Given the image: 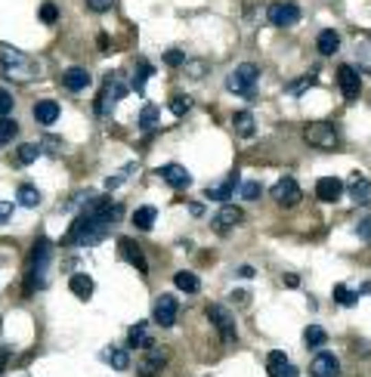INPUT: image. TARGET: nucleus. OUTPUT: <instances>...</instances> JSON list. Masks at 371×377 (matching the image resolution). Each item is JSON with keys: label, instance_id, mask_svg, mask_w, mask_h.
<instances>
[{"label": "nucleus", "instance_id": "nucleus-1", "mask_svg": "<svg viewBox=\"0 0 371 377\" xmlns=\"http://www.w3.org/2000/svg\"><path fill=\"white\" fill-rule=\"evenodd\" d=\"M117 214H121V204H115L111 198L87 195L84 210H80V214L74 216V222L68 226L65 241H62V244H68V247H87V244H96V241H102Z\"/></svg>", "mask_w": 371, "mask_h": 377}, {"label": "nucleus", "instance_id": "nucleus-2", "mask_svg": "<svg viewBox=\"0 0 371 377\" xmlns=\"http://www.w3.org/2000/svg\"><path fill=\"white\" fill-rule=\"evenodd\" d=\"M49 260H53V244H49V238H37L28 253V266H25V297H31L37 288H47Z\"/></svg>", "mask_w": 371, "mask_h": 377}, {"label": "nucleus", "instance_id": "nucleus-3", "mask_svg": "<svg viewBox=\"0 0 371 377\" xmlns=\"http://www.w3.org/2000/svg\"><path fill=\"white\" fill-rule=\"evenodd\" d=\"M0 68H3L6 78H16V80L34 78V62L19 47H12V43H0Z\"/></svg>", "mask_w": 371, "mask_h": 377}, {"label": "nucleus", "instance_id": "nucleus-4", "mask_svg": "<svg viewBox=\"0 0 371 377\" xmlns=\"http://www.w3.org/2000/svg\"><path fill=\"white\" fill-rule=\"evenodd\" d=\"M124 93H127V80H124L117 71L105 74V84H102V90H99V99H96V111H99L102 117L111 115V108H115V105L124 99Z\"/></svg>", "mask_w": 371, "mask_h": 377}, {"label": "nucleus", "instance_id": "nucleus-5", "mask_svg": "<svg viewBox=\"0 0 371 377\" xmlns=\"http://www.w3.org/2000/svg\"><path fill=\"white\" fill-rule=\"evenodd\" d=\"M207 319L214 321V328L220 331V337H223V343H235L238 340V328H235V315L229 312L226 306H220V303H210L207 309Z\"/></svg>", "mask_w": 371, "mask_h": 377}, {"label": "nucleus", "instance_id": "nucleus-6", "mask_svg": "<svg viewBox=\"0 0 371 377\" xmlns=\"http://www.w3.org/2000/svg\"><path fill=\"white\" fill-rule=\"evenodd\" d=\"M257 78H260V68L254 65V62H241V65H235L232 74L226 78V87L232 93H251L254 84H257Z\"/></svg>", "mask_w": 371, "mask_h": 377}, {"label": "nucleus", "instance_id": "nucleus-7", "mask_svg": "<svg viewBox=\"0 0 371 377\" xmlns=\"http://www.w3.org/2000/svg\"><path fill=\"white\" fill-rule=\"evenodd\" d=\"M303 136H306V142L309 146H315V148H334V142H337V130H334V124H325V121L306 124V127H303Z\"/></svg>", "mask_w": 371, "mask_h": 377}, {"label": "nucleus", "instance_id": "nucleus-8", "mask_svg": "<svg viewBox=\"0 0 371 377\" xmlns=\"http://www.w3.org/2000/svg\"><path fill=\"white\" fill-rule=\"evenodd\" d=\"M177 315H179V300L173 294H161L158 300H155V309H152L155 325L173 328V325H177Z\"/></svg>", "mask_w": 371, "mask_h": 377}, {"label": "nucleus", "instance_id": "nucleus-9", "mask_svg": "<svg viewBox=\"0 0 371 377\" xmlns=\"http://www.w3.org/2000/svg\"><path fill=\"white\" fill-rule=\"evenodd\" d=\"M272 198H276V204H282V207H294V204H300L303 192H300V185H297L294 176H282L276 185H272Z\"/></svg>", "mask_w": 371, "mask_h": 377}, {"label": "nucleus", "instance_id": "nucleus-10", "mask_svg": "<svg viewBox=\"0 0 371 377\" xmlns=\"http://www.w3.org/2000/svg\"><path fill=\"white\" fill-rule=\"evenodd\" d=\"M266 16H269V25H276V28H291V25L300 22V6L297 3H272L269 10H266Z\"/></svg>", "mask_w": 371, "mask_h": 377}, {"label": "nucleus", "instance_id": "nucleus-11", "mask_svg": "<svg viewBox=\"0 0 371 377\" xmlns=\"http://www.w3.org/2000/svg\"><path fill=\"white\" fill-rule=\"evenodd\" d=\"M337 84H340V93H344V99H359V93H362V78H359V68L356 65H340L337 68Z\"/></svg>", "mask_w": 371, "mask_h": 377}, {"label": "nucleus", "instance_id": "nucleus-12", "mask_svg": "<svg viewBox=\"0 0 371 377\" xmlns=\"http://www.w3.org/2000/svg\"><path fill=\"white\" fill-rule=\"evenodd\" d=\"M117 247H121V257L127 260V263L133 266L139 275H148V260H146V253H142V247L136 244V241L121 238V241H117Z\"/></svg>", "mask_w": 371, "mask_h": 377}, {"label": "nucleus", "instance_id": "nucleus-13", "mask_svg": "<svg viewBox=\"0 0 371 377\" xmlns=\"http://www.w3.org/2000/svg\"><path fill=\"white\" fill-rule=\"evenodd\" d=\"M309 374L313 377H340V362L334 352H325L322 350L319 356L313 358V365H309Z\"/></svg>", "mask_w": 371, "mask_h": 377}, {"label": "nucleus", "instance_id": "nucleus-14", "mask_svg": "<svg viewBox=\"0 0 371 377\" xmlns=\"http://www.w3.org/2000/svg\"><path fill=\"white\" fill-rule=\"evenodd\" d=\"M266 371H269V377H300V371L288 362V356L282 350H272L266 356Z\"/></svg>", "mask_w": 371, "mask_h": 377}, {"label": "nucleus", "instance_id": "nucleus-15", "mask_svg": "<svg viewBox=\"0 0 371 377\" xmlns=\"http://www.w3.org/2000/svg\"><path fill=\"white\" fill-rule=\"evenodd\" d=\"M241 220H245V214H241V210L235 207V204H226V207H223L220 214H216L214 220H210V226H214V232L226 235V232H232V229L238 226Z\"/></svg>", "mask_w": 371, "mask_h": 377}, {"label": "nucleus", "instance_id": "nucleus-16", "mask_svg": "<svg viewBox=\"0 0 371 377\" xmlns=\"http://www.w3.org/2000/svg\"><path fill=\"white\" fill-rule=\"evenodd\" d=\"M158 176L164 179L167 185H173V189H189V185H192V176H189V170H186L183 164H164V167H158Z\"/></svg>", "mask_w": 371, "mask_h": 377}, {"label": "nucleus", "instance_id": "nucleus-17", "mask_svg": "<svg viewBox=\"0 0 371 377\" xmlns=\"http://www.w3.org/2000/svg\"><path fill=\"white\" fill-rule=\"evenodd\" d=\"M340 195H344V183H340L337 176H322L319 183H315V198L325 204H334L340 201Z\"/></svg>", "mask_w": 371, "mask_h": 377}, {"label": "nucleus", "instance_id": "nucleus-18", "mask_svg": "<svg viewBox=\"0 0 371 377\" xmlns=\"http://www.w3.org/2000/svg\"><path fill=\"white\" fill-rule=\"evenodd\" d=\"M238 173H229L223 183H216V185H207L204 189V198H210V201H229V198L235 195V189H238Z\"/></svg>", "mask_w": 371, "mask_h": 377}, {"label": "nucleus", "instance_id": "nucleus-19", "mask_svg": "<svg viewBox=\"0 0 371 377\" xmlns=\"http://www.w3.org/2000/svg\"><path fill=\"white\" fill-rule=\"evenodd\" d=\"M167 365V352L158 350V346H148L146 350V358L139 362V377H155L161 368Z\"/></svg>", "mask_w": 371, "mask_h": 377}, {"label": "nucleus", "instance_id": "nucleus-20", "mask_svg": "<svg viewBox=\"0 0 371 377\" xmlns=\"http://www.w3.org/2000/svg\"><path fill=\"white\" fill-rule=\"evenodd\" d=\"M62 84H65V90L80 93V90H87V87H90V71L74 65V68H68V71H62Z\"/></svg>", "mask_w": 371, "mask_h": 377}, {"label": "nucleus", "instance_id": "nucleus-21", "mask_svg": "<svg viewBox=\"0 0 371 377\" xmlns=\"http://www.w3.org/2000/svg\"><path fill=\"white\" fill-rule=\"evenodd\" d=\"M56 117H59V102H56V99H41V102L34 105V121L37 124L49 127V124H56Z\"/></svg>", "mask_w": 371, "mask_h": 377}, {"label": "nucleus", "instance_id": "nucleus-22", "mask_svg": "<svg viewBox=\"0 0 371 377\" xmlns=\"http://www.w3.org/2000/svg\"><path fill=\"white\" fill-rule=\"evenodd\" d=\"M99 358L102 362H109L115 371H127L130 368V352L121 350V346H111V350H102L99 352Z\"/></svg>", "mask_w": 371, "mask_h": 377}, {"label": "nucleus", "instance_id": "nucleus-23", "mask_svg": "<svg viewBox=\"0 0 371 377\" xmlns=\"http://www.w3.org/2000/svg\"><path fill=\"white\" fill-rule=\"evenodd\" d=\"M315 47H319L322 56H334L340 49V34L334 28H325L319 31V37H315Z\"/></svg>", "mask_w": 371, "mask_h": 377}, {"label": "nucleus", "instance_id": "nucleus-24", "mask_svg": "<svg viewBox=\"0 0 371 377\" xmlns=\"http://www.w3.org/2000/svg\"><path fill=\"white\" fill-rule=\"evenodd\" d=\"M350 198L356 204H368L371 201V183L365 176H359V173H352V179H350Z\"/></svg>", "mask_w": 371, "mask_h": 377}, {"label": "nucleus", "instance_id": "nucleus-25", "mask_svg": "<svg viewBox=\"0 0 371 377\" xmlns=\"http://www.w3.org/2000/svg\"><path fill=\"white\" fill-rule=\"evenodd\" d=\"M68 290H71L74 297H80V300H87V297L93 294V278L87 275V272H74V275L68 278Z\"/></svg>", "mask_w": 371, "mask_h": 377}, {"label": "nucleus", "instance_id": "nucleus-26", "mask_svg": "<svg viewBox=\"0 0 371 377\" xmlns=\"http://www.w3.org/2000/svg\"><path fill=\"white\" fill-rule=\"evenodd\" d=\"M127 343H130V346H139V350H148V346H155V340H152V334H148L146 321H136V325L130 328V331H127Z\"/></svg>", "mask_w": 371, "mask_h": 377}, {"label": "nucleus", "instance_id": "nucleus-27", "mask_svg": "<svg viewBox=\"0 0 371 377\" xmlns=\"http://www.w3.org/2000/svg\"><path fill=\"white\" fill-rule=\"evenodd\" d=\"M232 127L238 136H245V139H251L254 133H257V127H254V115L251 111H235L232 115Z\"/></svg>", "mask_w": 371, "mask_h": 377}, {"label": "nucleus", "instance_id": "nucleus-28", "mask_svg": "<svg viewBox=\"0 0 371 377\" xmlns=\"http://www.w3.org/2000/svg\"><path fill=\"white\" fill-rule=\"evenodd\" d=\"M356 59H359V71L371 74V37H359L356 41Z\"/></svg>", "mask_w": 371, "mask_h": 377}, {"label": "nucleus", "instance_id": "nucleus-29", "mask_svg": "<svg viewBox=\"0 0 371 377\" xmlns=\"http://www.w3.org/2000/svg\"><path fill=\"white\" fill-rule=\"evenodd\" d=\"M173 284H177L179 290H186V294H195V290L201 288V282H198L195 272H186V269H179L177 275H173Z\"/></svg>", "mask_w": 371, "mask_h": 377}, {"label": "nucleus", "instance_id": "nucleus-30", "mask_svg": "<svg viewBox=\"0 0 371 377\" xmlns=\"http://www.w3.org/2000/svg\"><path fill=\"white\" fill-rule=\"evenodd\" d=\"M155 216H158V210L148 207V204H146V207H139V210L133 214V226L142 229V232H148V229L155 226Z\"/></svg>", "mask_w": 371, "mask_h": 377}, {"label": "nucleus", "instance_id": "nucleus-31", "mask_svg": "<svg viewBox=\"0 0 371 377\" xmlns=\"http://www.w3.org/2000/svg\"><path fill=\"white\" fill-rule=\"evenodd\" d=\"M16 198H19V204H22V207H37V204H41V192L34 189V185H19V192H16Z\"/></svg>", "mask_w": 371, "mask_h": 377}, {"label": "nucleus", "instance_id": "nucleus-32", "mask_svg": "<svg viewBox=\"0 0 371 377\" xmlns=\"http://www.w3.org/2000/svg\"><path fill=\"white\" fill-rule=\"evenodd\" d=\"M303 340H306V346H313V350H319V346H325V343H328V334H325V328H319V325H309L306 331H303Z\"/></svg>", "mask_w": 371, "mask_h": 377}, {"label": "nucleus", "instance_id": "nucleus-33", "mask_svg": "<svg viewBox=\"0 0 371 377\" xmlns=\"http://www.w3.org/2000/svg\"><path fill=\"white\" fill-rule=\"evenodd\" d=\"M152 74H155V68L148 65V62H139V65H136V74H133V90L136 93L146 90V80L152 78Z\"/></svg>", "mask_w": 371, "mask_h": 377}, {"label": "nucleus", "instance_id": "nucleus-34", "mask_svg": "<svg viewBox=\"0 0 371 377\" xmlns=\"http://www.w3.org/2000/svg\"><path fill=\"white\" fill-rule=\"evenodd\" d=\"M158 127V108L155 105H146L139 115V130H146V133H152V130Z\"/></svg>", "mask_w": 371, "mask_h": 377}, {"label": "nucleus", "instance_id": "nucleus-35", "mask_svg": "<svg viewBox=\"0 0 371 377\" xmlns=\"http://www.w3.org/2000/svg\"><path fill=\"white\" fill-rule=\"evenodd\" d=\"M37 155H41V146H34V142H22L16 152L19 164H31V161H37Z\"/></svg>", "mask_w": 371, "mask_h": 377}, {"label": "nucleus", "instance_id": "nucleus-36", "mask_svg": "<svg viewBox=\"0 0 371 377\" xmlns=\"http://www.w3.org/2000/svg\"><path fill=\"white\" fill-rule=\"evenodd\" d=\"M167 108H170L177 117H183L186 111L192 108V99H189V96H183V93H177V96H170V102H167Z\"/></svg>", "mask_w": 371, "mask_h": 377}, {"label": "nucleus", "instance_id": "nucleus-37", "mask_svg": "<svg viewBox=\"0 0 371 377\" xmlns=\"http://www.w3.org/2000/svg\"><path fill=\"white\" fill-rule=\"evenodd\" d=\"M334 300H337L340 306H352V303L359 300V294L350 288H344V284H334Z\"/></svg>", "mask_w": 371, "mask_h": 377}, {"label": "nucleus", "instance_id": "nucleus-38", "mask_svg": "<svg viewBox=\"0 0 371 377\" xmlns=\"http://www.w3.org/2000/svg\"><path fill=\"white\" fill-rule=\"evenodd\" d=\"M16 133H19V124L10 121V117H0V146H6Z\"/></svg>", "mask_w": 371, "mask_h": 377}, {"label": "nucleus", "instance_id": "nucleus-39", "mask_svg": "<svg viewBox=\"0 0 371 377\" xmlns=\"http://www.w3.org/2000/svg\"><path fill=\"white\" fill-rule=\"evenodd\" d=\"M133 170H136V164H127V167H124V170H117L115 176H109V179H105V189H109V192H115L117 185H121L124 179H127V176H130V173H133Z\"/></svg>", "mask_w": 371, "mask_h": 377}, {"label": "nucleus", "instance_id": "nucleus-40", "mask_svg": "<svg viewBox=\"0 0 371 377\" xmlns=\"http://www.w3.org/2000/svg\"><path fill=\"white\" fill-rule=\"evenodd\" d=\"M309 84H315V74H303L300 80H294V84H288V87H284V93H291V96H300V93L306 90Z\"/></svg>", "mask_w": 371, "mask_h": 377}, {"label": "nucleus", "instance_id": "nucleus-41", "mask_svg": "<svg viewBox=\"0 0 371 377\" xmlns=\"http://www.w3.org/2000/svg\"><path fill=\"white\" fill-rule=\"evenodd\" d=\"M260 195H263V185H260L257 179H251V183L241 185V198H247V201H257Z\"/></svg>", "mask_w": 371, "mask_h": 377}, {"label": "nucleus", "instance_id": "nucleus-42", "mask_svg": "<svg viewBox=\"0 0 371 377\" xmlns=\"http://www.w3.org/2000/svg\"><path fill=\"white\" fill-rule=\"evenodd\" d=\"M12 102H16V99H12V93L0 87V117L10 115V111H12Z\"/></svg>", "mask_w": 371, "mask_h": 377}, {"label": "nucleus", "instance_id": "nucleus-43", "mask_svg": "<svg viewBox=\"0 0 371 377\" xmlns=\"http://www.w3.org/2000/svg\"><path fill=\"white\" fill-rule=\"evenodd\" d=\"M41 19H43L47 25H53L56 19H59V10H56L53 3H43V6H41Z\"/></svg>", "mask_w": 371, "mask_h": 377}, {"label": "nucleus", "instance_id": "nucleus-44", "mask_svg": "<svg viewBox=\"0 0 371 377\" xmlns=\"http://www.w3.org/2000/svg\"><path fill=\"white\" fill-rule=\"evenodd\" d=\"M87 6H90L93 12H109L111 6H115V0H87Z\"/></svg>", "mask_w": 371, "mask_h": 377}, {"label": "nucleus", "instance_id": "nucleus-45", "mask_svg": "<svg viewBox=\"0 0 371 377\" xmlns=\"http://www.w3.org/2000/svg\"><path fill=\"white\" fill-rule=\"evenodd\" d=\"M164 62H167V65H183L186 56L179 53V49H167V53H164Z\"/></svg>", "mask_w": 371, "mask_h": 377}, {"label": "nucleus", "instance_id": "nucleus-46", "mask_svg": "<svg viewBox=\"0 0 371 377\" xmlns=\"http://www.w3.org/2000/svg\"><path fill=\"white\" fill-rule=\"evenodd\" d=\"M356 232H359V238H371V216H365V220L359 222Z\"/></svg>", "mask_w": 371, "mask_h": 377}, {"label": "nucleus", "instance_id": "nucleus-47", "mask_svg": "<svg viewBox=\"0 0 371 377\" xmlns=\"http://www.w3.org/2000/svg\"><path fill=\"white\" fill-rule=\"evenodd\" d=\"M10 214H12V204L10 201H0V222L10 220Z\"/></svg>", "mask_w": 371, "mask_h": 377}, {"label": "nucleus", "instance_id": "nucleus-48", "mask_svg": "<svg viewBox=\"0 0 371 377\" xmlns=\"http://www.w3.org/2000/svg\"><path fill=\"white\" fill-rule=\"evenodd\" d=\"M247 297H251V294H247V290H235V294H232V300L238 303V306H247Z\"/></svg>", "mask_w": 371, "mask_h": 377}, {"label": "nucleus", "instance_id": "nucleus-49", "mask_svg": "<svg viewBox=\"0 0 371 377\" xmlns=\"http://www.w3.org/2000/svg\"><path fill=\"white\" fill-rule=\"evenodd\" d=\"M6 362H10V350H0V377L6 371Z\"/></svg>", "mask_w": 371, "mask_h": 377}, {"label": "nucleus", "instance_id": "nucleus-50", "mask_svg": "<svg viewBox=\"0 0 371 377\" xmlns=\"http://www.w3.org/2000/svg\"><path fill=\"white\" fill-rule=\"evenodd\" d=\"M238 275H241V278H254V269H251V266H241Z\"/></svg>", "mask_w": 371, "mask_h": 377}, {"label": "nucleus", "instance_id": "nucleus-51", "mask_svg": "<svg viewBox=\"0 0 371 377\" xmlns=\"http://www.w3.org/2000/svg\"><path fill=\"white\" fill-rule=\"evenodd\" d=\"M284 284H288V288H297V275H284Z\"/></svg>", "mask_w": 371, "mask_h": 377}]
</instances>
